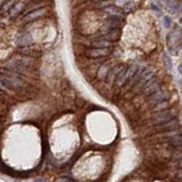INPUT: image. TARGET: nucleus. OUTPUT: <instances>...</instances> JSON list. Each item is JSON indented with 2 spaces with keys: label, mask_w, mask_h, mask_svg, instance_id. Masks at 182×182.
Listing matches in <instances>:
<instances>
[{
  "label": "nucleus",
  "mask_w": 182,
  "mask_h": 182,
  "mask_svg": "<svg viewBox=\"0 0 182 182\" xmlns=\"http://www.w3.org/2000/svg\"><path fill=\"white\" fill-rule=\"evenodd\" d=\"M176 116V110L175 109H168L164 111H160L158 113H156V116L153 119V125L158 126L164 123H168L170 120L174 119V117Z\"/></svg>",
  "instance_id": "1"
},
{
  "label": "nucleus",
  "mask_w": 182,
  "mask_h": 182,
  "mask_svg": "<svg viewBox=\"0 0 182 182\" xmlns=\"http://www.w3.org/2000/svg\"><path fill=\"white\" fill-rule=\"evenodd\" d=\"M144 91L145 93L147 95V96H152V95H154V93L158 92L160 91V86H158V82L156 78H153L148 81L146 84L144 86Z\"/></svg>",
  "instance_id": "2"
},
{
  "label": "nucleus",
  "mask_w": 182,
  "mask_h": 182,
  "mask_svg": "<svg viewBox=\"0 0 182 182\" xmlns=\"http://www.w3.org/2000/svg\"><path fill=\"white\" fill-rule=\"evenodd\" d=\"M87 54L92 58H105L110 54V50L109 48H90L89 51L87 52Z\"/></svg>",
  "instance_id": "3"
},
{
  "label": "nucleus",
  "mask_w": 182,
  "mask_h": 182,
  "mask_svg": "<svg viewBox=\"0 0 182 182\" xmlns=\"http://www.w3.org/2000/svg\"><path fill=\"white\" fill-rule=\"evenodd\" d=\"M168 98H169V95L166 92H164V91H158V92L154 93V95H152V96L150 97L148 102L153 103V106L155 107L156 105H158V103L164 102Z\"/></svg>",
  "instance_id": "4"
},
{
  "label": "nucleus",
  "mask_w": 182,
  "mask_h": 182,
  "mask_svg": "<svg viewBox=\"0 0 182 182\" xmlns=\"http://www.w3.org/2000/svg\"><path fill=\"white\" fill-rule=\"evenodd\" d=\"M179 127V123L178 120L175 119H172L168 123H164V124L162 125H158V126H155V128L158 129V131H166V132H173V131H176V128Z\"/></svg>",
  "instance_id": "5"
},
{
  "label": "nucleus",
  "mask_w": 182,
  "mask_h": 182,
  "mask_svg": "<svg viewBox=\"0 0 182 182\" xmlns=\"http://www.w3.org/2000/svg\"><path fill=\"white\" fill-rule=\"evenodd\" d=\"M120 29H110L108 33L103 35L102 37L100 38V39H105V41H117V39H119L120 37Z\"/></svg>",
  "instance_id": "6"
},
{
  "label": "nucleus",
  "mask_w": 182,
  "mask_h": 182,
  "mask_svg": "<svg viewBox=\"0 0 182 182\" xmlns=\"http://www.w3.org/2000/svg\"><path fill=\"white\" fill-rule=\"evenodd\" d=\"M32 42H33V38H32L31 34H28V33L21 34L17 39L18 45L21 46V47H26V46H28L29 44H32Z\"/></svg>",
  "instance_id": "7"
},
{
  "label": "nucleus",
  "mask_w": 182,
  "mask_h": 182,
  "mask_svg": "<svg viewBox=\"0 0 182 182\" xmlns=\"http://www.w3.org/2000/svg\"><path fill=\"white\" fill-rule=\"evenodd\" d=\"M105 11L107 13V15H109L110 17H121L123 16L121 9L117 8L116 6H108V7L105 8Z\"/></svg>",
  "instance_id": "8"
},
{
  "label": "nucleus",
  "mask_w": 182,
  "mask_h": 182,
  "mask_svg": "<svg viewBox=\"0 0 182 182\" xmlns=\"http://www.w3.org/2000/svg\"><path fill=\"white\" fill-rule=\"evenodd\" d=\"M124 70V66L123 65H118V66H116L113 70H111L109 72V74H108V79H107V81L109 83H113V81H116V79H117V76H118V74H119L121 71Z\"/></svg>",
  "instance_id": "9"
},
{
  "label": "nucleus",
  "mask_w": 182,
  "mask_h": 182,
  "mask_svg": "<svg viewBox=\"0 0 182 182\" xmlns=\"http://www.w3.org/2000/svg\"><path fill=\"white\" fill-rule=\"evenodd\" d=\"M92 48H109L111 46V42L105 41V39H98L91 43Z\"/></svg>",
  "instance_id": "10"
},
{
  "label": "nucleus",
  "mask_w": 182,
  "mask_h": 182,
  "mask_svg": "<svg viewBox=\"0 0 182 182\" xmlns=\"http://www.w3.org/2000/svg\"><path fill=\"white\" fill-rule=\"evenodd\" d=\"M45 13V8H42V9H36V10L32 11V13H29L28 15H26L25 16V20L28 21V20H33V19H35V18L39 17V16H42V15Z\"/></svg>",
  "instance_id": "11"
},
{
  "label": "nucleus",
  "mask_w": 182,
  "mask_h": 182,
  "mask_svg": "<svg viewBox=\"0 0 182 182\" xmlns=\"http://www.w3.org/2000/svg\"><path fill=\"white\" fill-rule=\"evenodd\" d=\"M138 71V65L137 64H134V65L129 66L127 69V71H126V76H125V82H127L128 80L131 79H134L135 76V73Z\"/></svg>",
  "instance_id": "12"
},
{
  "label": "nucleus",
  "mask_w": 182,
  "mask_h": 182,
  "mask_svg": "<svg viewBox=\"0 0 182 182\" xmlns=\"http://www.w3.org/2000/svg\"><path fill=\"white\" fill-rule=\"evenodd\" d=\"M108 25L111 27V29H118V27L121 25V18L120 17H109Z\"/></svg>",
  "instance_id": "13"
},
{
  "label": "nucleus",
  "mask_w": 182,
  "mask_h": 182,
  "mask_svg": "<svg viewBox=\"0 0 182 182\" xmlns=\"http://www.w3.org/2000/svg\"><path fill=\"white\" fill-rule=\"evenodd\" d=\"M110 70L108 64H102L100 66L99 71H98V79H103V78H107L108 74H109Z\"/></svg>",
  "instance_id": "14"
},
{
  "label": "nucleus",
  "mask_w": 182,
  "mask_h": 182,
  "mask_svg": "<svg viewBox=\"0 0 182 182\" xmlns=\"http://www.w3.org/2000/svg\"><path fill=\"white\" fill-rule=\"evenodd\" d=\"M23 8H24V4H21V2H19V4H17L16 6H14V7L10 9V11H9L10 17H16V16L19 14V11L23 9Z\"/></svg>",
  "instance_id": "15"
},
{
  "label": "nucleus",
  "mask_w": 182,
  "mask_h": 182,
  "mask_svg": "<svg viewBox=\"0 0 182 182\" xmlns=\"http://www.w3.org/2000/svg\"><path fill=\"white\" fill-rule=\"evenodd\" d=\"M169 143L173 146H182V135H176L174 137H170Z\"/></svg>",
  "instance_id": "16"
},
{
  "label": "nucleus",
  "mask_w": 182,
  "mask_h": 182,
  "mask_svg": "<svg viewBox=\"0 0 182 182\" xmlns=\"http://www.w3.org/2000/svg\"><path fill=\"white\" fill-rule=\"evenodd\" d=\"M163 60H164V64H165V66H166V69L172 70V66H173V64H172V60L166 53H163Z\"/></svg>",
  "instance_id": "17"
},
{
  "label": "nucleus",
  "mask_w": 182,
  "mask_h": 182,
  "mask_svg": "<svg viewBox=\"0 0 182 182\" xmlns=\"http://www.w3.org/2000/svg\"><path fill=\"white\" fill-rule=\"evenodd\" d=\"M168 108H169V103L166 101H164V102L156 105L153 109H154V111H164V110H168Z\"/></svg>",
  "instance_id": "18"
},
{
  "label": "nucleus",
  "mask_w": 182,
  "mask_h": 182,
  "mask_svg": "<svg viewBox=\"0 0 182 182\" xmlns=\"http://www.w3.org/2000/svg\"><path fill=\"white\" fill-rule=\"evenodd\" d=\"M162 21H163V26L165 28H170L172 25V19L170 16H164V17L162 18Z\"/></svg>",
  "instance_id": "19"
},
{
  "label": "nucleus",
  "mask_w": 182,
  "mask_h": 182,
  "mask_svg": "<svg viewBox=\"0 0 182 182\" xmlns=\"http://www.w3.org/2000/svg\"><path fill=\"white\" fill-rule=\"evenodd\" d=\"M151 9L152 10H154V11H156L158 15H162V13H161V8L158 7V6H156V2H151Z\"/></svg>",
  "instance_id": "20"
},
{
  "label": "nucleus",
  "mask_w": 182,
  "mask_h": 182,
  "mask_svg": "<svg viewBox=\"0 0 182 182\" xmlns=\"http://www.w3.org/2000/svg\"><path fill=\"white\" fill-rule=\"evenodd\" d=\"M176 176H178L179 179H181V180H182V169L178 170V172H176Z\"/></svg>",
  "instance_id": "21"
},
{
  "label": "nucleus",
  "mask_w": 182,
  "mask_h": 182,
  "mask_svg": "<svg viewBox=\"0 0 182 182\" xmlns=\"http://www.w3.org/2000/svg\"><path fill=\"white\" fill-rule=\"evenodd\" d=\"M34 182H46L44 179H35Z\"/></svg>",
  "instance_id": "22"
},
{
  "label": "nucleus",
  "mask_w": 182,
  "mask_h": 182,
  "mask_svg": "<svg viewBox=\"0 0 182 182\" xmlns=\"http://www.w3.org/2000/svg\"><path fill=\"white\" fill-rule=\"evenodd\" d=\"M178 71H179V73H180V74H181V76H182V64H180V65H179Z\"/></svg>",
  "instance_id": "23"
},
{
  "label": "nucleus",
  "mask_w": 182,
  "mask_h": 182,
  "mask_svg": "<svg viewBox=\"0 0 182 182\" xmlns=\"http://www.w3.org/2000/svg\"><path fill=\"white\" fill-rule=\"evenodd\" d=\"M178 23L180 25H182V15L181 16H179V18H178Z\"/></svg>",
  "instance_id": "24"
},
{
  "label": "nucleus",
  "mask_w": 182,
  "mask_h": 182,
  "mask_svg": "<svg viewBox=\"0 0 182 182\" xmlns=\"http://www.w3.org/2000/svg\"><path fill=\"white\" fill-rule=\"evenodd\" d=\"M179 166H180V168L182 169V160H181L180 162H179Z\"/></svg>",
  "instance_id": "25"
}]
</instances>
